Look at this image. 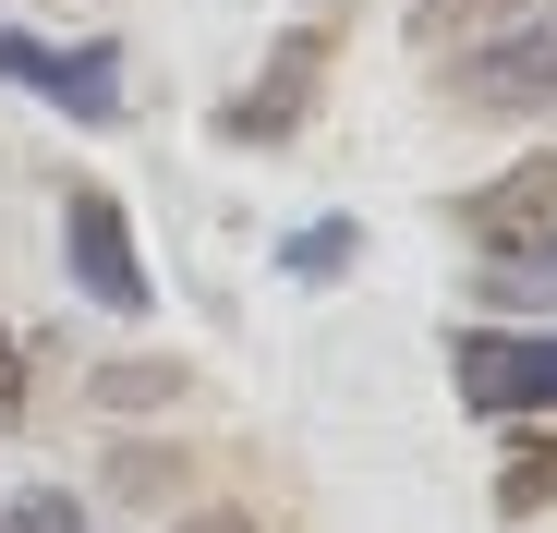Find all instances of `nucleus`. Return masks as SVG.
<instances>
[{"instance_id": "nucleus-2", "label": "nucleus", "mask_w": 557, "mask_h": 533, "mask_svg": "<svg viewBox=\"0 0 557 533\" xmlns=\"http://www.w3.org/2000/svg\"><path fill=\"white\" fill-rule=\"evenodd\" d=\"M61 255H73V292L85 303H110V315H146L158 280H146V255H134V219L110 183H61Z\"/></svg>"}, {"instance_id": "nucleus-4", "label": "nucleus", "mask_w": 557, "mask_h": 533, "mask_svg": "<svg viewBox=\"0 0 557 533\" xmlns=\"http://www.w3.org/2000/svg\"><path fill=\"white\" fill-rule=\"evenodd\" d=\"M0 85L49 98V110H61V122H85V134H110V122H122V49H61V37L0 25Z\"/></svg>"}, {"instance_id": "nucleus-11", "label": "nucleus", "mask_w": 557, "mask_h": 533, "mask_svg": "<svg viewBox=\"0 0 557 533\" xmlns=\"http://www.w3.org/2000/svg\"><path fill=\"white\" fill-rule=\"evenodd\" d=\"M13 412H25V351H13V327H0V436H13Z\"/></svg>"}, {"instance_id": "nucleus-10", "label": "nucleus", "mask_w": 557, "mask_h": 533, "mask_svg": "<svg viewBox=\"0 0 557 533\" xmlns=\"http://www.w3.org/2000/svg\"><path fill=\"white\" fill-rule=\"evenodd\" d=\"M170 388H182L170 364H110V376H98V400H122V412H134V400H170Z\"/></svg>"}, {"instance_id": "nucleus-1", "label": "nucleus", "mask_w": 557, "mask_h": 533, "mask_svg": "<svg viewBox=\"0 0 557 533\" xmlns=\"http://www.w3.org/2000/svg\"><path fill=\"white\" fill-rule=\"evenodd\" d=\"M460 110H485V122H557V13H545V0H521V13L460 61Z\"/></svg>"}, {"instance_id": "nucleus-5", "label": "nucleus", "mask_w": 557, "mask_h": 533, "mask_svg": "<svg viewBox=\"0 0 557 533\" xmlns=\"http://www.w3.org/2000/svg\"><path fill=\"white\" fill-rule=\"evenodd\" d=\"M448 376L473 412H557V327H460Z\"/></svg>"}, {"instance_id": "nucleus-12", "label": "nucleus", "mask_w": 557, "mask_h": 533, "mask_svg": "<svg viewBox=\"0 0 557 533\" xmlns=\"http://www.w3.org/2000/svg\"><path fill=\"white\" fill-rule=\"evenodd\" d=\"M473 13H521V0H424V37L436 25H473Z\"/></svg>"}, {"instance_id": "nucleus-3", "label": "nucleus", "mask_w": 557, "mask_h": 533, "mask_svg": "<svg viewBox=\"0 0 557 533\" xmlns=\"http://www.w3.org/2000/svg\"><path fill=\"white\" fill-rule=\"evenodd\" d=\"M327 49H339V0H327V13H304L292 37L267 49V73H255L243 98L219 110V134H231V146H278V134H304V110H315V73H327Z\"/></svg>"}, {"instance_id": "nucleus-6", "label": "nucleus", "mask_w": 557, "mask_h": 533, "mask_svg": "<svg viewBox=\"0 0 557 533\" xmlns=\"http://www.w3.org/2000/svg\"><path fill=\"white\" fill-rule=\"evenodd\" d=\"M460 231L485 255H557V158H521L497 183H473L460 195Z\"/></svg>"}, {"instance_id": "nucleus-13", "label": "nucleus", "mask_w": 557, "mask_h": 533, "mask_svg": "<svg viewBox=\"0 0 557 533\" xmlns=\"http://www.w3.org/2000/svg\"><path fill=\"white\" fill-rule=\"evenodd\" d=\"M182 533H255V521H231V509H195V521H182Z\"/></svg>"}, {"instance_id": "nucleus-8", "label": "nucleus", "mask_w": 557, "mask_h": 533, "mask_svg": "<svg viewBox=\"0 0 557 533\" xmlns=\"http://www.w3.org/2000/svg\"><path fill=\"white\" fill-rule=\"evenodd\" d=\"M497 509H509V521H533V509H557V436H545V449H521V461L497 473Z\"/></svg>"}, {"instance_id": "nucleus-7", "label": "nucleus", "mask_w": 557, "mask_h": 533, "mask_svg": "<svg viewBox=\"0 0 557 533\" xmlns=\"http://www.w3.org/2000/svg\"><path fill=\"white\" fill-rule=\"evenodd\" d=\"M351 255H363V231H351V219H315V231H292V255H278V266H292V280H339Z\"/></svg>"}, {"instance_id": "nucleus-9", "label": "nucleus", "mask_w": 557, "mask_h": 533, "mask_svg": "<svg viewBox=\"0 0 557 533\" xmlns=\"http://www.w3.org/2000/svg\"><path fill=\"white\" fill-rule=\"evenodd\" d=\"M0 533H98V521H85L61 485H37V497H13V509H0Z\"/></svg>"}]
</instances>
